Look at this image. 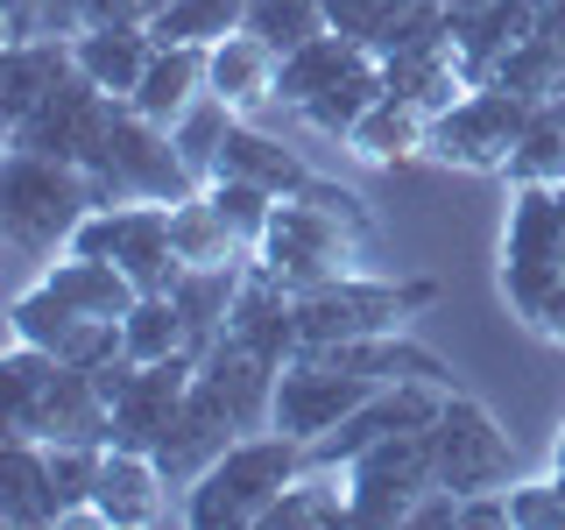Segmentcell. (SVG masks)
<instances>
[{
    "label": "cell",
    "mask_w": 565,
    "mask_h": 530,
    "mask_svg": "<svg viewBox=\"0 0 565 530\" xmlns=\"http://www.w3.org/2000/svg\"><path fill=\"white\" fill-rule=\"evenodd\" d=\"M446 396H452V389H438V382H388V389H375L347 424H332L326 438H311V467H340L347 474L367 446L411 432V424H431L438 411H446Z\"/></svg>",
    "instance_id": "cell-12"
},
{
    "label": "cell",
    "mask_w": 565,
    "mask_h": 530,
    "mask_svg": "<svg viewBox=\"0 0 565 530\" xmlns=\"http://www.w3.org/2000/svg\"><path fill=\"white\" fill-rule=\"evenodd\" d=\"M340 523H353V495L340 467H305L262 517V530H340Z\"/></svg>",
    "instance_id": "cell-29"
},
{
    "label": "cell",
    "mask_w": 565,
    "mask_h": 530,
    "mask_svg": "<svg viewBox=\"0 0 565 530\" xmlns=\"http://www.w3.org/2000/svg\"><path fill=\"white\" fill-rule=\"evenodd\" d=\"M552 481L565 488V424H558V438H552Z\"/></svg>",
    "instance_id": "cell-43"
},
{
    "label": "cell",
    "mask_w": 565,
    "mask_h": 530,
    "mask_svg": "<svg viewBox=\"0 0 565 530\" xmlns=\"http://www.w3.org/2000/svg\"><path fill=\"white\" fill-rule=\"evenodd\" d=\"M93 509L106 517V530H149V523H170L184 517V488L163 474L156 453H135V446H106L99 459V488H93Z\"/></svg>",
    "instance_id": "cell-14"
},
{
    "label": "cell",
    "mask_w": 565,
    "mask_h": 530,
    "mask_svg": "<svg viewBox=\"0 0 565 530\" xmlns=\"http://www.w3.org/2000/svg\"><path fill=\"white\" fill-rule=\"evenodd\" d=\"M120 332H128V361H170V353H199L191 340V318L184 305L163 290V297H141V305L120 318Z\"/></svg>",
    "instance_id": "cell-30"
},
{
    "label": "cell",
    "mask_w": 565,
    "mask_h": 530,
    "mask_svg": "<svg viewBox=\"0 0 565 530\" xmlns=\"http://www.w3.org/2000/svg\"><path fill=\"white\" fill-rule=\"evenodd\" d=\"M78 43V71L93 85H106L114 99H135V85L149 78V64H156V29L149 22H106V29H85V35H71Z\"/></svg>",
    "instance_id": "cell-24"
},
{
    "label": "cell",
    "mask_w": 565,
    "mask_h": 530,
    "mask_svg": "<svg viewBox=\"0 0 565 530\" xmlns=\"http://www.w3.org/2000/svg\"><path fill=\"white\" fill-rule=\"evenodd\" d=\"M0 523L8 530H50L57 523V488H50V446L43 438L0 432Z\"/></svg>",
    "instance_id": "cell-22"
},
{
    "label": "cell",
    "mask_w": 565,
    "mask_h": 530,
    "mask_svg": "<svg viewBox=\"0 0 565 530\" xmlns=\"http://www.w3.org/2000/svg\"><path fill=\"white\" fill-rule=\"evenodd\" d=\"M226 332L247 340L255 353H269V361H297V290H282L269 269L247 262L241 297H234V311H226Z\"/></svg>",
    "instance_id": "cell-20"
},
{
    "label": "cell",
    "mask_w": 565,
    "mask_h": 530,
    "mask_svg": "<svg viewBox=\"0 0 565 530\" xmlns=\"http://www.w3.org/2000/svg\"><path fill=\"white\" fill-rule=\"evenodd\" d=\"M382 93H388L382 64H367V71H353L347 85H332L326 99H311V106H305V120H311L318 135H340V141H347L353 128H361V114H367V106H375Z\"/></svg>",
    "instance_id": "cell-36"
},
{
    "label": "cell",
    "mask_w": 565,
    "mask_h": 530,
    "mask_svg": "<svg viewBox=\"0 0 565 530\" xmlns=\"http://www.w3.org/2000/svg\"><path fill=\"white\" fill-rule=\"evenodd\" d=\"M509 311H516L537 340H558L565 347V276L537 283V290H523V297H509Z\"/></svg>",
    "instance_id": "cell-39"
},
{
    "label": "cell",
    "mask_w": 565,
    "mask_h": 530,
    "mask_svg": "<svg viewBox=\"0 0 565 530\" xmlns=\"http://www.w3.org/2000/svg\"><path fill=\"white\" fill-rule=\"evenodd\" d=\"M318 8H326V22L340 29V35H361V43H367V35H375V22H382V8H388V0H318Z\"/></svg>",
    "instance_id": "cell-40"
},
{
    "label": "cell",
    "mask_w": 565,
    "mask_h": 530,
    "mask_svg": "<svg viewBox=\"0 0 565 530\" xmlns=\"http://www.w3.org/2000/svg\"><path fill=\"white\" fill-rule=\"evenodd\" d=\"M212 205L226 212V226L247 241V255H255V241H262V226H269V212H276V191H262V184H247V177H212Z\"/></svg>",
    "instance_id": "cell-37"
},
{
    "label": "cell",
    "mask_w": 565,
    "mask_h": 530,
    "mask_svg": "<svg viewBox=\"0 0 565 530\" xmlns=\"http://www.w3.org/2000/svg\"><path fill=\"white\" fill-rule=\"evenodd\" d=\"M234 120H241L234 106H226L220 93H205V99L170 128V135H177V149H184V163L199 170V184L212 177V163H220V149H226V135H234Z\"/></svg>",
    "instance_id": "cell-35"
},
{
    "label": "cell",
    "mask_w": 565,
    "mask_h": 530,
    "mask_svg": "<svg viewBox=\"0 0 565 530\" xmlns=\"http://www.w3.org/2000/svg\"><path fill=\"white\" fill-rule=\"evenodd\" d=\"M438 424V417H431ZM431 424H411V432L382 438V446H367L361 459L347 467V495H353V523H411L417 502L438 488V438Z\"/></svg>",
    "instance_id": "cell-7"
},
{
    "label": "cell",
    "mask_w": 565,
    "mask_h": 530,
    "mask_svg": "<svg viewBox=\"0 0 565 530\" xmlns=\"http://www.w3.org/2000/svg\"><path fill=\"white\" fill-rule=\"evenodd\" d=\"M114 114H120V99L106 93V85H93L85 71H71L57 93L22 120V128H8V141H14V149L64 156V163H78V170H99L106 135H114Z\"/></svg>",
    "instance_id": "cell-10"
},
{
    "label": "cell",
    "mask_w": 565,
    "mask_h": 530,
    "mask_svg": "<svg viewBox=\"0 0 565 530\" xmlns=\"http://www.w3.org/2000/svg\"><path fill=\"white\" fill-rule=\"evenodd\" d=\"M367 396H375L367 375L332 368V361H318V353H297V361H282V375H276V432H290V438L311 446V438H326L332 424H347Z\"/></svg>",
    "instance_id": "cell-11"
},
{
    "label": "cell",
    "mask_w": 565,
    "mask_h": 530,
    "mask_svg": "<svg viewBox=\"0 0 565 530\" xmlns=\"http://www.w3.org/2000/svg\"><path fill=\"white\" fill-rule=\"evenodd\" d=\"M537 35H552V43L565 50V0H544V14H537Z\"/></svg>",
    "instance_id": "cell-42"
},
{
    "label": "cell",
    "mask_w": 565,
    "mask_h": 530,
    "mask_svg": "<svg viewBox=\"0 0 565 530\" xmlns=\"http://www.w3.org/2000/svg\"><path fill=\"white\" fill-rule=\"evenodd\" d=\"M35 290H50L57 305L85 311V318H128L141 305L135 276L120 269V262H99V255H78V247H64L57 262H43V276H35Z\"/></svg>",
    "instance_id": "cell-19"
},
{
    "label": "cell",
    "mask_w": 565,
    "mask_h": 530,
    "mask_svg": "<svg viewBox=\"0 0 565 530\" xmlns=\"http://www.w3.org/2000/svg\"><path fill=\"white\" fill-rule=\"evenodd\" d=\"M382 78H388V93H396V99L424 106L431 120L446 114L452 99H467V93H473V78H467V64H459V50H452V43L403 50V57H388V64H382Z\"/></svg>",
    "instance_id": "cell-27"
},
{
    "label": "cell",
    "mask_w": 565,
    "mask_h": 530,
    "mask_svg": "<svg viewBox=\"0 0 565 530\" xmlns=\"http://www.w3.org/2000/svg\"><path fill=\"white\" fill-rule=\"evenodd\" d=\"M305 353H318V361H332V368H353V375H367L375 389H388V382L452 389V368L438 361L431 347H417L411 332H375V340H340V347H305Z\"/></svg>",
    "instance_id": "cell-21"
},
{
    "label": "cell",
    "mask_w": 565,
    "mask_h": 530,
    "mask_svg": "<svg viewBox=\"0 0 565 530\" xmlns=\"http://www.w3.org/2000/svg\"><path fill=\"white\" fill-rule=\"evenodd\" d=\"M106 205L99 177L64 163V156H43V149H14L0 156V234L22 262H57L71 234Z\"/></svg>",
    "instance_id": "cell-1"
},
{
    "label": "cell",
    "mask_w": 565,
    "mask_h": 530,
    "mask_svg": "<svg viewBox=\"0 0 565 530\" xmlns=\"http://www.w3.org/2000/svg\"><path fill=\"white\" fill-rule=\"evenodd\" d=\"M276 71H282V57L247 29H234L226 43H212V93L234 106L241 120H255L262 106H276Z\"/></svg>",
    "instance_id": "cell-25"
},
{
    "label": "cell",
    "mask_w": 565,
    "mask_h": 530,
    "mask_svg": "<svg viewBox=\"0 0 565 530\" xmlns=\"http://www.w3.org/2000/svg\"><path fill=\"white\" fill-rule=\"evenodd\" d=\"M502 177L509 184H565V120H558V106H537V120L523 128Z\"/></svg>",
    "instance_id": "cell-34"
},
{
    "label": "cell",
    "mask_w": 565,
    "mask_h": 530,
    "mask_svg": "<svg viewBox=\"0 0 565 530\" xmlns=\"http://www.w3.org/2000/svg\"><path fill=\"white\" fill-rule=\"evenodd\" d=\"M247 35H262V43L276 50V57H290V50H305L311 35H326V8L318 0H247Z\"/></svg>",
    "instance_id": "cell-33"
},
{
    "label": "cell",
    "mask_w": 565,
    "mask_h": 530,
    "mask_svg": "<svg viewBox=\"0 0 565 530\" xmlns=\"http://www.w3.org/2000/svg\"><path fill=\"white\" fill-rule=\"evenodd\" d=\"M78 255H99V262H120L135 276L141 297H163L184 283V255L170 241V205L156 199H128V205H99L93 220L71 234Z\"/></svg>",
    "instance_id": "cell-8"
},
{
    "label": "cell",
    "mask_w": 565,
    "mask_h": 530,
    "mask_svg": "<svg viewBox=\"0 0 565 530\" xmlns=\"http://www.w3.org/2000/svg\"><path fill=\"white\" fill-rule=\"evenodd\" d=\"M35 22V0H0V29H8V43H22Z\"/></svg>",
    "instance_id": "cell-41"
},
{
    "label": "cell",
    "mask_w": 565,
    "mask_h": 530,
    "mask_svg": "<svg viewBox=\"0 0 565 530\" xmlns=\"http://www.w3.org/2000/svg\"><path fill=\"white\" fill-rule=\"evenodd\" d=\"M530 120H537V106H530L523 93H509V85H473L467 99H452L446 114L431 120V141H424V156H431V163H446V170L502 177Z\"/></svg>",
    "instance_id": "cell-6"
},
{
    "label": "cell",
    "mask_w": 565,
    "mask_h": 530,
    "mask_svg": "<svg viewBox=\"0 0 565 530\" xmlns=\"http://www.w3.org/2000/svg\"><path fill=\"white\" fill-rule=\"evenodd\" d=\"M212 177H247V184H262V191H276V199H311L326 177H318L297 149H282L276 135H262L255 120H234V135H226V149H220V163H212ZM205 177V184H212Z\"/></svg>",
    "instance_id": "cell-18"
},
{
    "label": "cell",
    "mask_w": 565,
    "mask_h": 530,
    "mask_svg": "<svg viewBox=\"0 0 565 530\" xmlns=\"http://www.w3.org/2000/svg\"><path fill=\"white\" fill-rule=\"evenodd\" d=\"M247 22V0H170L163 14H156V43H226Z\"/></svg>",
    "instance_id": "cell-32"
},
{
    "label": "cell",
    "mask_w": 565,
    "mask_h": 530,
    "mask_svg": "<svg viewBox=\"0 0 565 530\" xmlns=\"http://www.w3.org/2000/svg\"><path fill=\"white\" fill-rule=\"evenodd\" d=\"M234 438H247V424L234 417V403L220 396V389H205V382H191V396H184V411H177L170 424V438L156 446V459H163V474L177 488H191L199 474L220 459Z\"/></svg>",
    "instance_id": "cell-15"
},
{
    "label": "cell",
    "mask_w": 565,
    "mask_h": 530,
    "mask_svg": "<svg viewBox=\"0 0 565 530\" xmlns=\"http://www.w3.org/2000/svg\"><path fill=\"white\" fill-rule=\"evenodd\" d=\"M311 467V446L290 432H247L234 438L199 481L184 488V523L191 530H262L276 495Z\"/></svg>",
    "instance_id": "cell-2"
},
{
    "label": "cell",
    "mask_w": 565,
    "mask_h": 530,
    "mask_svg": "<svg viewBox=\"0 0 565 530\" xmlns=\"http://www.w3.org/2000/svg\"><path fill=\"white\" fill-rule=\"evenodd\" d=\"M71 71H78V43H71V35H22V43H0V128H22Z\"/></svg>",
    "instance_id": "cell-16"
},
{
    "label": "cell",
    "mask_w": 565,
    "mask_h": 530,
    "mask_svg": "<svg viewBox=\"0 0 565 530\" xmlns=\"http://www.w3.org/2000/svg\"><path fill=\"white\" fill-rule=\"evenodd\" d=\"M424 141H431V114L411 106V99H396V93H382L361 114V128L347 135V149L361 156V163H375V170H396V163H417Z\"/></svg>",
    "instance_id": "cell-26"
},
{
    "label": "cell",
    "mask_w": 565,
    "mask_h": 530,
    "mask_svg": "<svg viewBox=\"0 0 565 530\" xmlns=\"http://www.w3.org/2000/svg\"><path fill=\"white\" fill-rule=\"evenodd\" d=\"M8 340H29V347H50L57 361H78V368H106L128 353V332H120V318H85L57 305L50 290H29L8 305Z\"/></svg>",
    "instance_id": "cell-13"
},
{
    "label": "cell",
    "mask_w": 565,
    "mask_h": 530,
    "mask_svg": "<svg viewBox=\"0 0 565 530\" xmlns=\"http://www.w3.org/2000/svg\"><path fill=\"white\" fill-rule=\"evenodd\" d=\"M488 85H509V93H523L530 106H552V99H565V50L552 35H530V43H516L494 64Z\"/></svg>",
    "instance_id": "cell-31"
},
{
    "label": "cell",
    "mask_w": 565,
    "mask_h": 530,
    "mask_svg": "<svg viewBox=\"0 0 565 530\" xmlns=\"http://www.w3.org/2000/svg\"><path fill=\"white\" fill-rule=\"evenodd\" d=\"M552 106H558V120H565V99H552Z\"/></svg>",
    "instance_id": "cell-44"
},
{
    "label": "cell",
    "mask_w": 565,
    "mask_h": 530,
    "mask_svg": "<svg viewBox=\"0 0 565 530\" xmlns=\"http://www.w3.org/2000/svg\"><path fill=\"white\" fill-rule=\"evenodd\" d=\"M361 247L367 241L318 199H276L269 226L255 241V269H269L282 290H318V283L361 269Z\"/></svg>",
    "instance_id": "cell-4"
},
{
    "label": "cell",
    "mask_w": 565,
    "mask_h": 530,
    "mask_svg": "<svg viewBox=\"0 0 565 530\" xmlns=\"http://www.w3.org/2000/svg\"><path fill=\"white\" fill-rule=\"evenodd\" d=\"M431 438H438V488L488 495V488L516 481V438H509L502 417H494L481 396H467V389H452V396H446Z\"/></svg>",
    "instance_id": "cell-9"
},
{
    "label": "cell",
    "mask_w": 565,
    "mask_h": 530,
    "mask_svg": "<svg viewBox=\"0 0 565 530\" xmlns=\"http://www.w3.org/2000/svg\"><path fill=\"white\" fill-rule=\"evenodd\" d=\"M93 177H99L106 205H128V199L177 205V199H191V191H205L199 170L184 163V149H177V135L163 120L135 114L128 99H120V114H114V135H106V156H99Z\"/></svg>",
    "instance_id": "cell-5"
},
{
    "label": "cell",
    "mask_w": 565,
    "mask_h": 530,
    "mask_svg": "<svg viewBox=\"0 0 565 530\" xmlns=\"http://www.w3.org/2000/svg\"><path fill=\"white\" fill-rule=\"evenodd\" d=\"M509 523L516 530H565V488L544 481H509Z\"/></svg>",
    "instance_id": "cell-38"
},
{
    "label": "cell",
    "mask_w": 565,
    "mask_h": 530,
    "mask_svg": "<svg viewBox=\"0 0 565 530\" xmlns=\"http://www.w3.org/2000/svg\"><path fill=\"white\" fill-rule=\"evenodd\" d=\"M205 93H212V50L205 43H163L128 106H135V114H149V120H163V128H177V120H184Z\"/></svg>",
    "instance_id": "cell-23"
},
{
    "label": "cell",
    "mask_w": 565,
    "mask_h": 530,
    "mask_svg": "<svg viewBox=\"0 0 565 530\" xmlns=\"http://www.w3.org/2000/svg\"><path fill=\"white\" fill-rule=\"evenodd\" d=\"M367 64H382V57L361 43V35H340V29H326V35H311L305 50H290V57H282V71H276V106L305 114L311 99H326L332 85H347L353 71H367Z\"/></svg>",
    "instance_id": "cell-17"
},
{
    "label": "cell",
    "mask_w": 565,
    "mask_h": 530,
    "mask_svg": "<svg viewBox=\"0 0 565 530\" xmlns=\"http://www.w3.org/2000/svg\"><path fill=\"white\" fill-rule=\"evenodd\" d=\"M438 305L431 276H332L318 290H297V353L305 347H340V340H375V332H403L411 318Z\"/></svg>",
    "instance_id": "cell-3"
},
{
    "label": "cell",
    "mask_w": 565,
    "mask_h": 530,
    "mask_svg": "<svg viewBox=\"0 0 565 530\" xmlns=\"http://www.w3.org/2000/svg\"><path fill=\"white\" fill-rule=\"evenodd\" d=\"M170 241L184 255V269H234V262H247V241L226 226L212 191H191V199L170 205Z\"/></svg>",
    "instance_id": "cell-28"
}]
</instances>
